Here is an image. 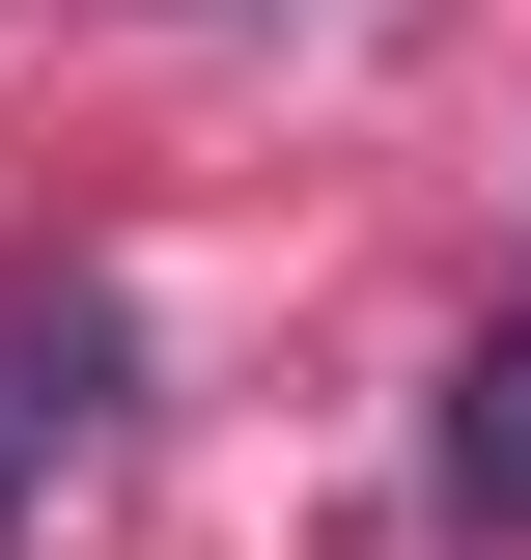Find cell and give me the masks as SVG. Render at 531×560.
I'll use <instances>...</instances> for the list:
<instances>
[{"label": "cell", "mask_w": 531, "mask_h": 560, "mask_svg": "<svg viewBox=\"0 0 531 560\" xmlns=\"http://www.w3.org/2000/svg\"><path fill=\"white\" fill-rule=\"evenodd\" d=\"M420 477H448V533H475V560L531 533V308H504V337L448 364V448H420Z\"/></svg>", "instance_id": "6da1fadb"}, {"label": "cell", "mask_w": 531, "mask_h": 560, "mask_svg": "<svg viewBox=\"0 0 531 560\" xmlns=\"http://www.w3.org/2000/svg\"><path fill=\"white\" fill-rule=\"evenodd\" d=\"M0 533H28V448H0Z\"/></svg>", "instance_id": "7a4b0ae2"}]
</instances>
